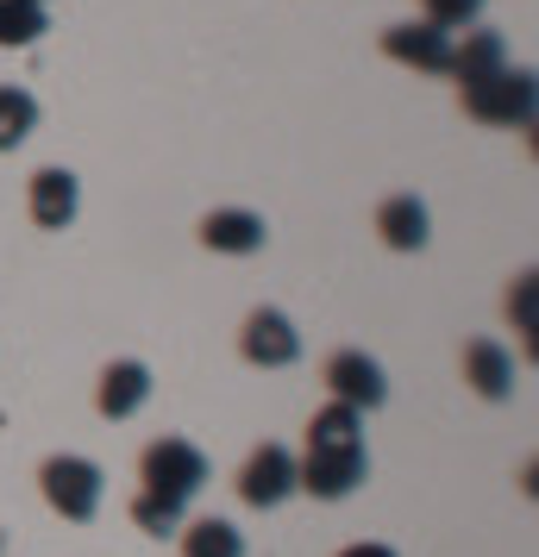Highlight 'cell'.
<instances>
[{"label": "cell", "instance_id": "obj_1", "mask_svg": "<svg viewBox=\"0 0 539 557\" xmlns=\"http://www.w3.org/2000/svg\"><path fill=\"white\" fill-rule=\"evenodd\" d=\"M370 476L364 457V413L345 401H327L308 420V451L295 457V488L314 502H345L358 482Z\"/></svg>", "mask_w": 539, "mask_h": 557}, {"label": "cell", "instance_id": "obj_2", "mask_svg": "<svg viewBox=\"0 0 539 557\" xmlns=\"http://www.w3.org/2000/svg\"><path fill=\"white\" fill-rule=\"evenodd\" d=\"M38 488H45V502L51 513H63L70 527H88L95 513H101V495H107V476L95 457H76V451H57L38 463Z\"/></svg>", "mask_w": 539, "mask_h": 557}, {"label": "cell", "instance_id": "obj_3", "mask_svg": "<svg viewBox=\"0 0 539 557\" xmlns=\"http://www.w3.org/2000/svg\"><path fill=\"white\" fill-rule=\"evenodd\" d=\"M534 70H489L483 82H464L458 88V107L477 120V126H534Z\"/></svg>", "mask_w": 539, "mask_h": 557}, {"label": "cell", "instance_id": "obj_4", "mask_svg": "<svg viewBox=\"0 0 539 557\" xmlns=\"http://www.w3.org/2000/svg\"><path fill=\"white\" fill-rule=\"evenodd\" d=\"M138 482H145V495H163V502L188 507L207 488V457L188 438H151L145 457H138Z\"/></svg>", "mask_w": 539, "mask_h": 557}, {"label": "cell", "instance_id": "obj_5", "mask_svg": "<svg viewBox=\"0 0 539 557\" xmlns=\"http://www.w3.org/2000/svg\"><path fill=\"white\" fill-rule=\"evenodd\" d=\"M238 357L257 363V370H289L302 357V332L283 307H252L245 326H238Z\"/></svg>", "mask_w": 539, "mask_h": 557}, {"label": "cell", "instance_id": "obj_6", "mask_svg": "<svg viewBox=\"0 0 539 557\" xmlns=\"http://www.w3.org/2000/svg\"><path fill=\"white\" fill-rule=\"evenodd\" d=\"M232 488H238L245 507H264V513L283 507L289 495H295V451H289V445H257V451L238 463V482H232Z\"/></svg>", "mask_w": 539, "mask_h": 557}, {"label": "cell", "instance_id": "obj_7", "mask_svg": "<svg viewBox=\"0 0 539 557\" xmlns=\"http://www.w3.org/2000/svg\"><path fill=\"white\" fill-rule=\"evenodd\" d=\"M320 382H327V395H333V401L358 407V413H370V407H383V401H389V376H383V363H377V357H364V351H352V345L327 357Z\"/></svg>", "mask_w": 539, "mask_h": 557}, {"label": "cell", "instance_id": "obj_8", "mask_svg": "<svg viewBox=\"0 0 539 557\" xmlns=\"http://www.w3.org/2000/svg\"><path fill=\"white\" fill-rule=\"evenodd\" d=\"M26 213L38 232H63L82 213V182L63 170V163H45L38 176L26 182Z\"/></svg>", "mask_w": 539, "mask_h": 557}, {"label": "cell", "instance_id": "obj_9", "mask_svg": "<svg viewBox=\"0 0 539 557\" xmlns=\"http://www.w3.org/2000/svg\"><path fill=\"white\" fill-rule=\"evenodd\" d=\"M383 57L389 63H408V70H420V76H445V63H452V32L427 26V20L389 26L383 32Z\"/></svg>", "mask_w": 539, "mask_h": 557}, {"label": "cell", "instance_id": "obj_10", "mask_svg": "<svg viewBox=\"0 0 539 557\" xmlns=\"http://www.w3.org/2000/svg\"><path fill=\"white\" fill-rule=\"evenodd\" d=\"M151 401V370L138 363V357H113L95 382V407H101V420H132L138 407Z\"/></svg>", "mask_w": 539, "mask_h": 557}, {"label": "cell", "instance_id": "obj_11", "mask_svg": "<svg viewBox=\"0 0 539 557\" xmlns=\"http://www.w3.org/2000/svg\"><path fill=\"white\" fill-rule=\"evenodd\" d=\"M264 238H270V226L252 207H213L201 220V245L220 257H252V251H264Z\"/></svg>", "mask_w": 539, "mask_h": 557}, {"label": "cell", "instance_id": "obj_12", "mask_svg": "<svg viewBox=\"0 0 539 557\" xmlns=\"http://www.w3.org/2000/svg\"><path fill=\"white\" fill-rule=\"evenodd\" d=\"M464 382L483 395V401H509L514 395V357L495 338H470L464 345Z\"/></svg>", "mask_w": 539, "mask_h": 557}, {"label": "cell", "instance_id": "obj_13", "mask_svg": "<svg viewBox=\"0 0 539 557\" xmlns=\"http://www.w3.org/2000/svg\"><path fill=\"white\" fill-rule=\"evenodd\" d=\"M377 238H383L389 251H420V245L433 238L427 201H414V195H389V201L377 207Z\"/></svg>", "mask_w": 539, "mask_h": 557}, {"label": "cell", "instance_id": "obj_14", "mask_svg": "<svg viewBox=\"0 0 539 557\" xmlns=\"http://www.w3.org/2000/svg\"><path fill=\"white\" fill-rule=\"evenodd\" d=\"M509 63V45H502V32H464L452 38V63H445V76L458 82H483L489 70H502Z\"/></svg>", "mask_w": 539, "mask_h": 557}, {"label": "cell", "instance_id": "obj_15", "mask_svg": "<svg viewBox=\"0 0 539 557\" xmlns=\"http://www.w3.org/2000/svg\"><path fill=\"white\" fill-rule=\"evenodd\" d=\"M176 539H182V557H245V532L232 527V520H220V513L188 520Z\"/></svg>", "mask_w": 539, "mask_h": 557}, {"label": "cell", "instance_id": "obj_16", "mask_svg": "<svg viewBox=\"0 0 539 557\" xmlns=\"http://www.w3.org/2000/svg\"><path fill=\"white\" fill-rule=\"evenodd\" d=\"M45 32H51L45 7H32V0H0V45H7V51H26Z\"/></svg>", "mask_w": 539, "mask_h": 557}, {"label": "cell", "instance_id": "obj_17", "mask_svg": "<svg viewBox=\"0 0 539 557\" xmlns=\"http://www.w3.org/2000/svg\"><path fill=\"white\" fill-rule=\"evenodd\" d=\"M38 132V101L26 88H0V151H20Z\"/></svg>", "mask_w": 539, "mask_h": 557}, {"label": "cell", "instance_id": "obj_18", "mask_svg": "<svg viewBox=\"0 0 539 557\" xmlns=\"http://www.w3.org/2000/svg\"><path fill=\"white\" fill-rule=\"evenodd\" d=\"M132 527L151 532V539H170V532H182V502H163V495H132Z\"/></svg>", "mask_w": 539, "mask_h": 557}, {"label": "cell", "instance_id": "obj_19", "mask_svg": "<svg viewBox=\"0 0 539 557\" xmlns=\"http://www.w3.org/2000/svg\"><path fill=\"white\" fill-rule=\"evenodd\" d=\"M420 20L439 32H458V26H477L483 20V0H420Z\"/></svg>", "mask_w": 539, "mask_h": 557}, {"label": "cell", "instance_id": "obj_20", "mask_svg": "<svg viewBox=\"0 0 539 557\" xmlns=\"http://www.w3.org/2000/svg\"><path fill=\"white\" fill-rule=\"evenodd\" d=\"M534 301H539V276H534V270H520L514 288H509V320H514L520 338H534Z\"/></svg>", "mask_w": 539, "mask_h": 557}, {"label": "cell", "instance_id": "obj_21", "mask_svg": "<svg viewBox=\"0 0 539 557\" xmlns=\"http://www.w3.org/2000/svg\"><path fill=\"white\" fill-rule=\"evenodd\" d=\"M339 557H395V545H377V539H364V545H345Z\"/></svg>", "mask_w": 539, "mask_h": 557}, {"label": "cell", "instance_id": "obj_22", "mask_svg": "<svg viewBox=\"0 0 539 557\" xmlns=\"http://www.w3.org/2000/svg\"><path fill=\"white\" fill-rule=\"evenodd\" d=\"M32 7H45V0H32Z\"/></svg>", "mask_w": 539, "mask_h": 557}]
</instances>
